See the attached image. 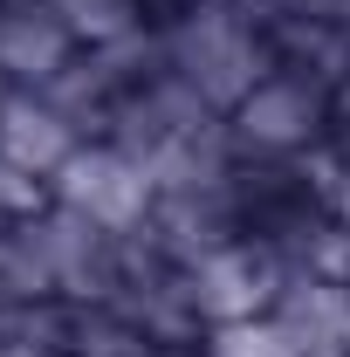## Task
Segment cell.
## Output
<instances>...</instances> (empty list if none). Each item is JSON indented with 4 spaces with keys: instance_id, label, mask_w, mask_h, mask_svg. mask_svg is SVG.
<instances>
[{
    "instance_id": "obj_1",
    "label": "cell",
    "mask_w": 350,
    "mask_h": 357,
    "mask_svg": "<svg viewBox=\"0 0 350 357\" xmlns=\"http://www.w3.org/2000/svg\"><path fill=\"white\" fill-rule=\"evenodd\" d=\"M55 206H69L76 220L103 227V234H137V227L151 220V206H158V185L151 172L137 165L131 151H117V144H96V151H76L62 172H55Z\"/></svg>"
},
{
    "instance_id": "obj_2",
    "label": "cell",
    "mask_w": 350,
    "mask_h": 357,
    "mask_svg": "<svg viewBox=\"0 0 350 357\" xmlns=\"http://www.w3.org/2000/svg\"><path fill=\"white\" fill-rule=\"evenodd\" d=\"M323 117H330V96L309 76H261L234 103V144L261 158H296L323 137Z\"/></svg>"
},
{
    "instance_id": "obj_3",
    "label": "cell",
    "mask_w": 350,
    "mask_h": 357,
    "mask_svg": "<svg viewBox=\"0 0 350 357\" xmlns=\"http://www.w3.org/2000/svg\"><path fill=\"white\" fill-rule=\"evenodd\" d=\"M76 62V35L48 0H0V76L21 89H48Z\"/></svg>"
},
{
    "instance_id": "obj_4",
    "label": "cell",
    "mask_w": 350,
    "mask_h": 357,
    "mask_svg": "<svg viewBox=\"0 0 350 357\" xmlns=\"http://www.w3.org/2000/svg\"><path fill=\"white\" fill-rule=\"evenodd\" d=\"M76 151H83V144H76V124L48 103L42 89H28V96H7V103H0V165L48 178V172H62Z\"/></svg>"
}]
</instances>
